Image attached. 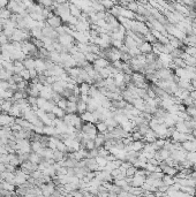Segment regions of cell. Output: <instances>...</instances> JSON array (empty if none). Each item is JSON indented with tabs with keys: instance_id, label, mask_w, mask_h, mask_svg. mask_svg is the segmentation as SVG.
I'll return each mask as SVG.
<instances>
[{
	"instance_id": "1",
	"label": "cell",
	"mask_w": 196,
	"mask_h": 197,
	"mask_svg": "<svg viewBox=\"0 0 196 197\" xmlns=\"http://www.w3.org/2000/svg\"><path fill=\"white\" fill-rule=\"evenodd\" d=\"M46 24H49L50 27H52V28L54 29H58L59 27L64 25V21H62V19L59 15L54 14L52 17H49V19L46 20Z\"/></svg>"
},
{
	"instance_id": "2",
	"label": "cell",
	"mask_w": 196,
	"mask_h": 197,
	"mask_svg": "<svg viewBox=\"0 0 196 197\" xmlns=\"http://www.w3.org/2000/svg\"><path fill=\"white\" fill-rule=\"evenodd\" d=\"M42 32H43V37H49L52 39H58V37H59L57 30L52 27H50L49 24H46L44 28L42 29Z\"/></svg>"
},
{
	"instance_id": "3",
	"label": "cell",
	"mask_w": 196,
	"mask_h": 197,
	"mask_svg": "<svg viewBox=\"0 0 196 197\" xmlns=\"http://www.w3.org/2000/svg\"><path fill=\"white\" fill-rule=\"evenodd\" d=\"M13 123H15V118L9 115L8 113L2 112V114H0V126L4 127V126H11Z\"/></svg>"
},
{
	"instance_id": "4",
	"label": "cell",
	"mask_w": 196,
	"mask_h": 197,
	"mask_svg": "<svg viewBox=\"0 0 196 197\" xmlns=\"http://www.w3.org/2000/svg\"><path fill=\"white\" fill-rule=\"evenodd\" d=\"M35 69L37 70L38 75H41L46 70V65H45L44 59H41V58H36L35 59Z\"/></svg>"
},
{
	"instance_id": "5",
	"label": "cell",
	"mask_w": 196,
	"mask_h": 197,
	"mask_svg": "<svg viewBox=\"0 0 196 197\" xmlns=\"http://www.w3.org/2000/svg\"><path fill=\"white\" fill-rule=\"evenodd\" d=\"M80 117H81V119L84 121V122H92V123H96V122H97L94 113L90 112V111H86L84 113L80 114Z\"/></svg>"
},
{
	"instance_id": "6",
	"label": "cell",
	"mask_w": 196,
	"mask_h": 197,
	"mask_svg": "<svg viewBox=\"0 0 196 197\" xmlns=\"http://www.w3.org/2000/svg\"><path fill=\"white\" fill-rule=\"evenodd\" d=\"M139 48L141 53L143 54H148V53H151L152 50H154V46H152L151 43H149V42H143L142 44L139 45Z\"/></svg>"
},
{
	"instance_id": "7",
	"label": "cell",
	"mask_w": 196,
	"mask_h": 197,
	"mask_svg": "<svg viewBox=\"0 0 196 197\" xmlns=\"http://www.w3.org/2000/svg\"><path fill=\"white\" fill-rule=\"evenodd\" d=\"M95 146L96 148H100V146H103L104 145V143H105V141H106V137H105V134L104 133H98L97 135H96V137H95Z\"/></svg>"
},
{
	"instance_id": "8",
	"label": "cell",
	"mask_w": 196,
	"mask_h": 197,
	"mask_svg": "<svg viewBox=\"0 0 196 197\" xmlns=\"http://www.w3.org/2000/svg\"><path fill=\"white\" fill-rule=\"evenodd\" d=\"M69 12H70V15L74 16V17H78L80 19L82 15V9L78 6H76L75 4H69Z\"/></svg>"
},
{
	"instance_id": "9",
	"label": "cell",
	"mask_w": 196,
	"mask_h": 197,
	"mask_svg": "<svg viewBox=\"0 0 196 197\" xmlns=\"http://www.w3.org/2000/svg\"><path fill=\"white\" fill-rule=\"evenodd\" d=\"M94 66H96V67H99V68H104V67L110 66V61L107 60L106 58H104V56H98L97 59L95 60Z\"/></svg>"
},
{
	"instance_id": "10",
	"label": "cell",
	"mask_w": 196,
	"mask_h": 197,
	"mask_svg": "<svg viewBox=\"0 0 196 197\" xmlns=\"http://www.w3.org/2000/svg\"><path fill=\"white\" fill-rule=\"evenodd\" d=\"M27 92H28V96H33V97H38L39 96V90L37 88V85L35 83H31L30 82V84H29L28 89H27Z\"/></svg>"
},
{
	"instance_id": "11",
	"label": "cell",
	"mask_w": 196,
	"mask_h": 197,
	"mask_svg": "<svg viewBox=\"0 0 196 197\" xmlns=\"http://www.w3.org/2000/svg\"><path fill=\"white\" fill-rule=\"evenodd\" d=\"M30 32H31V37H33V38H37V39H42V38H43L42 28L41 27H38V25H35L33 28H31Z\"/></svg>"
},
{
	"instance_id": "12",
	"label": "cell",
	"mask_w": 196,
	"mask_h": 197,
	"mask_svg": "<svg viewBox=\"0 0 196 197\" xmlns=\"http://www.w3.org/2000/svg\"><path fill=\"white\" fill-rule=\"evenodd\" d=\"M66 113H78V103L76 101H68L67 107H66Z\"/></svg>"
},
{
	"instance_id": "13",
	"label": "cell",
	"mask_w": 196,
	"mask_h": 197,
	"mask_svg": "<svg viewBox=\"0 0 196 197\" xmlns=\"http://www.w3.org/2000/svg\"><path fill=\"white\" fill-rule=\"evenodd\" d=\"M14 73L11 72V70H7L6 68L0 69V80H5V81H8L11 77L13 76Z\"/></svg>"
},
{
	"instance_id": "14",
	"label": "cell",
	"mask_w": 196,
	"mask_h": 197,
	"mask_svg": "<svg viewBox=\"0 0 196 197\" xmlns=\"http://www.w3.org/2000/svg\"><path fill=\"white\" fill-rule=\"evenodd\" d=\"M23 65L27 69H33L35 68V58L33 56H27L23 60Z\"/></svg>"
},
{
	"instance_id": "15",
	"label": "cell",
	"mask_w": 196,
	"mask_h": 197,
	"mask_svg": "<svg viewBox=\"0 0 196 197\" xmlns=\"http://www.w3.org/2000/svg\"><path fill=\"white\" fill-rule=\"evenodd\" d=\"M13 105V101L11 99H4L2 101V104H1V112H6L8 113L11 107H12Z\"/></svg>"
},
{
	"instance_id": "16",
	"label": "cell",
	"mask_w": 196,
	"mask_h": 197,
	"mask_svg": "<svg viewBox=\"0 0 196 197\" xmlns=\"http://www.w3.org/2000/svg\"><path fill=\"white\" fill-rule=\"evenodd\" d=\"M51 112H53L54 114H56V117L59 118V119H62V118L65 117V114H66L65 110H62L61 107H59L58 105H56V106H54L53 110H52Z\"/></svg>"
},
{
	"instance_id": "17",
	"label": "cell",
	"mask_w": 196,
	"mask_h": 197,
	"mask_svg": "<svg viewBox=\"0 0 196 197\" xmlns=\"http://www.w3.org/2000/svg\"><path fill=\"white\" fill-rule=\"evenodd\" d=\"M96 128L98 133H106L107 132V125L105 121H97L96 122Z\"/></svg>"
},
{
	"instance_id": "18",
	"label": "cell",
	"mask_w": 196,
	"mask_h": 197,
	"mask_svg": "<svg viewBox=\"0 0 196 197\" xmlns=\"http://www.w3.org/2000/svg\"><path fill=\"white\" fill-rule=\"evenodd\" d=\"M11 15H12V12H11L7 7L0 8V19H2V20H8L9 17H11Z\"/></svg>"
},
{
	"instance_id": "19",
	"label": "cell",
	"mask_w": 196,
	"mask_h": 197,
	"mask_svg": "<svg viewBox=\"0 0 196 197\" xmlns=\"http://www.w3.org/2000/svg\"><path fill=\"white\" fill-rule=\"evenodd\" d=\"M13 62H14V73H16V74H20L21 70L25 68L22 60H14Z\"/></svg>"
},
{
	"instance_id": "20",
	"label": "cell",
	"mask_w": 196,
	"mask_h": 197,
	"mask_svg": "<svg viewBox=\"0 0 196 197\" xmlns=\"http://www.w3.org/2000/svg\"><path fill=\"white\" fill-rule=\"evenodd\" d=\"M78 87H80V91H81V95H89V92H90V87H91V84L87 83V82H83V83H81V84H78Z\"/></svg>"
},
{
	"instance_id": "21",
	"label": "cell",
	"mask_w": 196,
	"mask_h": 197,
	"mask_svg": "<svg viewBox=\"0 0 196 197\" xmlns=\"http://www.w3.org/2000/svg\"><path fill=\"white\" fill-rule=\"evenodd\" d=\"M65 152H62V151H60V150H57L54 149L53 151V159L56 161H62L64 159H65Z\"/></svg>"
},
{
	"instance_id": "22",
	"label": "cell",
	"mask_w": 196,
	"mask_h": 197,
	"mask_svg": "<svg viewBox=\"0 0 196 197\" xmlns=\"http://www.w3.org/2000/svg\"><path fill=\"white\" fill-rule=\"evenodd\" d=\"M43 134L47 135V136H53L54 134H56V127L54 126H44Z\"/></svg>"
},
{
	"instance_id": "23",
	"label": "cell",
	"mask_w": 196,
	"mask_h": 197,
	"mask_svg": "<svg viewBox=\"0 0 196 197\" xmlns=\"http://www.w3.org/2000/svg\"><path fill=\"white\" fill-rule=\"evenodd\" d=\"M86 111H87V103L80 98L78 101V114H82V113H84Z\"/></svg>"
},
{
	"instance_id": "24",
	"label": "cell",
	"mask_w": 196,
	"mask_h": 197,
	"mask_svg": "<svg viewBox=\"0 0 196 197\" xmlns=\"http://www.w3.org/2000/svg\"><path fill=\"white\" fill-rule=\"evenodd\" d=\"M43 173L46 174V175H49V177H53L54 175H57V171H56L53 165H50L49 167H46V168L43 171Z\"/></svg>"
},
{
	"instance_id": "25",
	"label": "cell",
	"mask_w": 196,
	"mask_h": 197,
	"mask_svg": "<svg viewBox=\"0 0 196 197\" xmlns=\"http://www.w3.org/2000/svg\"><path fill=\"white\" fill-rule=\"evenodd\" d=\"M47 101H49V99H46V98H44V97H41V96H38L37 97V107H38V109H44V106H45V104H46V103H47Z\"/></svg>"
},
{
	"instance_id": "26",
	"label": "cell",
	"mask_w": 196,
	"mask_h": 197,
	"mask_svg": "<svg viewBox=\"0 0 196 197\" xmlns=\"http://www.w3.org/2000/svg\"><path fill=\"white\" fill-rule=\"evenodd\" d=\"M100 4L104 6V8H105V9H109V11H110V9L113 7V6H115L114 1H113V0H100Z\"/></svg>"
},
{
	"instance_id": "27",
	"label": "cell",
	"mask_w": 196,
	"mask_h": 197,
	"mask_svg": "<svg viewBox=\"0 0 196 197\" xmlns=\"http://www.w3.org/2000/svg\"><path fill=\"white\" fill-rule=\"evenodd\" d=\"M96 161H97L98 166L100 167V169H103V167H104V166H105V165L107 164L106 158H105V157H102V156H97V157H96Z\"/></svg>"
},
{
	"instance_id": "28",
	"label": "cell",
	"mask_w": 196,
	"mask_h": 197,
	"mask_svg": "<svg viewBox=\"0 0 196 197\" xmlns=\"http://www.w3.org/2000/svg\"><path fill=\"white\" fill-rule=\"evenodd\" d=\"M127 8L131 11V12H137V9H139V4L136 2V1H129L128 4H127Z\"/></svg>"
},
{
	"instance_id": "29",
	"label": "cell",
	"mask_w": 196,
	"mask_h": 197,
	"mask_svg": "<svg viewBox=\"0 0 196 197\" xmlns=\"http://www.w3.org/2000/svg\"><path fill=\"white\" fill-rule=\"evenodd\" d=\"M82 148H84V149H87V150L95 149V148H96V146H95V141H94V140H91V138H89V140H88V141L84 143V145H83Z\"/></svg>"
},
{
	"instance_id": "30",
	"label": "cell",
	"mask_w": 196,
	"mask_h": 197,
	"mask_svg": "<svg viewBox=\"0 0 196 197\" xmlns=\"http://www.w3.org/2000/svg\"><path fill=\"white\" fill-rule=\"evenodd\" d=\"M42 146L43 145H42L41 141H31V150H33V152H37Z\"/></svg>"
},
{
	"instance_id": "31",
	"label": "cell",
	"mask_w": 196,
	"mask_h": 197,
	"mask_svg": "<svg viewBox=\"0 0 196 197\" xmlns=\"http://www.w3.org/2000/svg\"><path fill=\"white\" fill-rule=\"evenodd\" d=\"M20 75L22 76V78L25 81H30L31 80V77H30V73H29V69L24 68V69H22L20 72Z\"/></svg>"
},
{
	"instance_id": "32",
	"label": "cell",
	"mask_w": 196,
	"mask_h": 197,
	"mask_svg": "<svg viewBox=\"0 0 196 197\" xmlns=\"http://www.w3.org/2000/svg\"><path fill=\"white\" fill-rule=\"evenodd\" d=\"M67 103H68V99L65 98V97H62L61 99L57 103V105L59 107H61L62 110H66V107H67Z\"/></svg>"
},
{
	"instance_id": "33",
	"label": "cell",
	"mask_w": 196,
	"mask_h": 197,
	"mask_svg": "<svg viewBox=\"0 0 196 197\" xmlns=\"http://www.w3.org/2000/svg\"><path fill=\"white\" fill-rule=\"evenodd\" d=\"M98 156V149L95 148L92 150H88V158H96Z\"/></svg>"
},
{
	"instance_id": "34",
	"label": "cell",
	"mask_w": 196,
	"mask_h": 197,
	"mask_svg": "<svg viewBox=\"0 0 196 197\" xmlns=\"http://www.w3.org/2000/svg\"><path fill=\"white\" fill-rule=\"evenodd\" d=\"M9 85H11V84H9L8 81L0 80V89H2V90H8Z\"/></svg>"
},
{
	"instance_id": "35",
	"label": "cell",
	"mask_w": 196,
	"mask_h": 197,
	"mask_svg": "<svg viewBox=\"0 0 196 197\" xmlns=\"http://www.w3.org/2000/svg\"><path fill=\"white\" fill-rule=\"evenodd\" d=\"M6 171H7V172H13V173H15L16 166L12 165V164H6Z\"/></svg>"
},
{
	"instance_id": "36",
	"label": "cell",
	"mask_w": 196,
	"mask_h": 197,
	"mask_svg": "<svg viewBox=\"0 0 196 197\" xmlns=\"http://www.w3.org/2000/svg\"><path fill=\"white\" fill-rule=\"evenodd\" d=\"M29 73H30V77H31V78H35V77L38 76V73H37V70L35 68L29 69Z\"/></svg>"
},
{
	"instance_id": "37",
	"label": "cell",
	"mask_w": 196,
	"mask_h": 197,
	"mask_svg": "<svg viewBox=\"0 0 196 197\" xmlns=\"http://www.w3.org/2000/svg\"><path fill=\"white\" fill-rule=\"evenodd\" d=\"M43 128L44 127H38V126H33V132L37 134H43Z\"/></svg>"
},
{
	"instance_id": "38",
	"label": "cell",
	"mask_w": 196,
	"mask_h": 197,
	"mask_svg": "<svg viewBox=\"0 0 196 197\" xmlns=\"http://www.w3.org/2000/svg\"><path fill=\"white\" fill-rule=\"evenodd\" d=\"M9 0H0V8H5L7 7Z\"/></svg>"
},
{
	"instance_id": "39",
	"label": "cell",
	"mask_w": 196,
	"mask_h": 197,
	"mask_svg": "<svg viewBox=\"0 0 196 197\" xmlns=\"http://www.w3.org/2000/svg\"><path fill=\"white\" fill-rule=\"evenodd\" d=\"M190 97H192L194 101H196V89H194V90L190 91Z\"/></svg>"
}]
</instances>
